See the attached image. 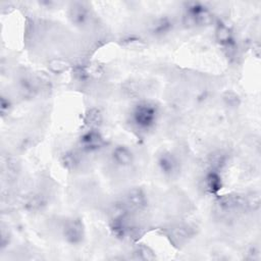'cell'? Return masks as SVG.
Listing matches in <instances>:
<instances>
[{"mask_svg": "<svg viewBox=\"0 0 261 261\" xmlns=\"http://www.w3.org/2000/svg\"><path fill=\"white\" fill-rule=\"evenodd\" d=\"M204 189L210 195H216L222 188V179L220 173L213 170H208L204 180Z\"/></svg>", "mask_w": 261, "mask_h": 261, "instance_id": "cell-10", "label": "cell"}, {"mask_svg": "<svg viewBox=\"0 0 261 261\" xmlns=\"http://www.w3.org/2000/svg\"><path fill=\"white\" fill-rule=\"evenodd\" d=\"M246 259H248V260H260L259 250L257 248H255V247L250 248V250L247 253Z\"/></svg>", "mask_w": 261, "mask_h": 261, "instance_id": "cell-23", "label": "cell"}, {"mask_svg": "<svg viewBox=\"0 0 261 261\" xmlns=\"http://www.w3.org/2000/svg\"><path fill=\"white\" fill-rule=\"evenodd\" d=\"M19 91L23 97L32 98L38 91L37 84L30 77H21L19 81Z\"/></svg>", "mask_w": 261, "mask_h": 261, "instance_id": "cell-16", "label": "cell"}, {"mask_svg": "<svg viewBox=\"0 0 261 261\" xmlns=\"http://www.w3.org/2000/svg\"><path fill=\"white\" fill-rule=\"evenodd\" d=\"M223 100L229 107H238L240 104V98L233 92H226L223 96Z\"/></svg>", "mask_w": 261, "mask_h": 261, "instance_id": "cell-21", "label": "cell"}, {"mask_svg": "<svg viewBox=\"0 0 261 261\" xmlns=\"http://www.w3.org/2000/svg\"><path fill=\"white\" fill-rule=\"evenodd\" d=\"M68 17L74 25H85L89 19V9L85 3H73L69 9Z\"/></svg>", "mask_w": 261, "mask_h": 261, "instance_id": "cell-8", "label": "cell"}, {"mask_svg": "<svg viewBox=\"0 0 261 261\" xmlns=\"http://www.w3.org/2000/svg\"><path fill=\"white\" fill-rule=\"evenodd\" d=\"M111 157L115 164L122 167L128 166L134 162V153L124 145L116 146L111 153Z\"/></svg>", "mask_w": 261, "mask_h": 261, "instance_id": "cell-9", "label": "cell"}, {"mask_svg": "<svg viewBox=\"0 0 261 261\" xmlns=\"http://www.w3.org/2000/svg\"><path fill=\"white\" fill-rule=\"evenodd\" d=\"M159 115L158 106L152 101L137 103L130 112V122L138 129L149 130L157 122Z\"/></svg>", "mask_w": 261, "mask_h": 261, "instance_id": "cell-1", "label": "cell"}, {"mask_svg": "<svg viewBox=\"0 0 261 261\" xmlns=\"http://www.w3.org/2000/svg\"><path fill=\"white\" fill-rule=\"evenodd\" d=\"M157 165L161 173L168 177L176 176L180 169L179 160L169 151H164L158 156Z\"/></svg>", "mask_w": 261, "mask_h": 261, "instance_id": "cell-6", "label": "cell"}, {"mask_svg": "<svg viewBox=\"0 0 261 261\" xmlns=\"http://www.w3.org/2000/svg\"><path fill=\"white\" fill-rule=\"evenodd\" d=\"M191 236V228L187 225H178L172 230V237L179 243L186 241Z\"/></svg>", "mask_w": 261, "mask_h": 261, "instance_id": "cell-19", "label": "cell"}, {"mask_svg": "<svg viewBox=\"0 0 261 261\" xmlns=\"http://www.w3.org/2000/svg\"><path fill=\"white\" fill-rule=\"evenodd\" d=\"M63 237L71 245H79L85 238V226L81 218L72 217L65 221L63 226Z\"/></svg>", "mask_w": 261, "mask_h": 261, "instance_id": "cell-4", "label": "cell"}, {"mask_svg": "<svg viewBox=\"0 0 261 261\" xmlns=\"http://www.w3.org/2000/svg\"><path fill=\"white\" fill-rule=\"evenodd\" d=\"M49 67L54 72H62L63 70L66 69V63H64L61 60H53L50 62Z\"/></svg>", "mask_w": 261, "mask_h": 261, "instance_id": "cell-22", "label": "cell"}, {"mask_svg": "<svg viewBox=\"0 0 261 261\" xmlns=\"http://www.w3.org/2000/svg\"><path fill=\"white\" fill-rule=\"evenodd\" d=\"M216 209L223 215L236 213L238 211L247 210L246 197L240 194H227L218 197L215 201Z\"/></svg>", "mask_w": 261, "mask_h": 261, "instance_id": "cell-3", "label": "cell"}, {"mask_svg": "<svg viewBox=\"0 0 261 261\" xmlns=\"http://www.w3.org/2000/svg\"><path fill=\"white\" fill-rule=\"evenodd\" d=\"M213 15L201 2H189L184 15V23L188 27L208 25L212 22Z\"/></svg>", "mask_w": 261, "mask_h": 261, "instance_id": "cell-2", "label": "cell"}, {"mask_svg": "<svg viewBox=\"0 0 261 261\" xmlns=\"http://www.w3.org/2000/svg\"><path fill=\"white\" fill-rule=\"evenodd\" d=\"M104 145L105 140L99 129H88L80 138V146L84 152H96Z\"/></svg>", "mask_w": 261, "mask_h": 261, "instance_id": "cell-7", "label": "cell"}, {"mask_svg": "<svg viewBox=\"0 0 261 261\" xmlns=\"http://www.w3.org/2000/svg\"><path fill=\"white\" fill-rule=\"evenodd\" d=\"M121 202L130 213L142 212L148 206L147 195L141 188L130 189Z\"/></svg>", "mask_w": 261, "mask_h": 261, "instance_id": "cell-5", "label": "cell"}, {"mask_svg": "<svg viewBox=\"0 0 261 261\" xmlns=\"http://www.w3.org/2000/svg\"><path fill=\"white\" fill-rule=\"evenodd\" d=\"M172 29V21L167 17H160L153 21L150 31L155 36H162L167 34Z\"/></svg>", "mask_w": 261, "mask_h": 261, "instance_id": "cell-14", "label": "cell"}, {"mask_svg": "<svg viewBox=\"0 0 261 261\" xmlns=\"http://www.w3.org/2000/svg\"><path fill=\"white\" fill-rule=\"evenodd\" d=\"M215 37L217 42L223 47L227 44H229L230 42L234 41V37L232 35L231 30L224 23H219L216 27V31H215Z\"/></svg>", "mask_w": 261, "mask_h": 261, "instance_id": "cell-15", "label": "cell"}, {"mask_svg": "<svg viewBox=\"0 0 261 261\" xmlns=\"http://www.w3.org/2000/svg\"><path fill=\"white\" fill-rule=\"evenodd\" d=\"M246 197V207L247 210H257L260 206V196L258 193H253L250 195L245 196Z\"/></svg>", "mask_w": 261, "mask_h": 261, "instance_id": "cell-20", "label": "cell"}, {"mask_svg": "<svg viewBox=\"0 0 261 261\" xmlns=\"http://www.w3.org/2000/svg\"><path fill=\"white\" fill-rule=\"evenodd\" d=\"M227 153L224 150H215L208 155L207 163L209 170L220 172L227 164Z\"/></svg>", "mask_w": 261, "mask_h": 261, "instance_id": "cell-11", "label": "cell"}, {"mask_svg": "<svg viewBox=\"0 0 261 261\" xmlns=\"http://www.w3.org/2000/svg\"><path fill=\"white\" fill-rule=\"evenodd\" d=\"M103 121V115L100 109L98 108H90L87 110L84 118L85 124L89 127V129H99L100 125Z\"/></svg>", "mask_w": 261, "mask_h": 261, "instance_id": "cell-12", "label": "cell"}, {"mask_svg": "<svg viewBox=\"0 0 261 261\" xmlns=\"http://www.w3.org/2000/svg\"><path fill=\"white\" fill-rule=\"evenodd\" d=\"M10 108V103L8 100H5V97L1 98V114L5 115L6 112L8 113V110Z\"/></svg>", "mask_w": 261, "mask_h": 261, "instance_id": "cell-24", "label": "cell"}, {"mask_svg": "<svg viewBox=\"0 0 261 261\" xmlns=\"http://www.w3.org/2000/svg\"><path fill=\"white\" fill-rule=\"evenodd\" d=\"M45 198L44 196L40 195V194H36L34 196H32L28 201H27V207L29 210L31 211H38L40 209L43 208V206L45 205Z\"/></svg>", "mask_w": 261, "mask_h": 261, "instance_id": "cell-18", "label": "cell"}, {"mask_svg": "<svg viewBox=\"0 0 261 261\" xmlns=\"http://www.w3.org/2000/svg\"><path fill=\"white\" fill-rule=\"evenodd\" d=\"M134 258L138 260H154L156 258V255L154 251L145 246V245H140L138 246L135 251H134Z\"/></svg>", "mask_w": 261, "mask_h": 261, "instance_id": "cell-17", "label": "cell"}, {"mask_svg": "<svg viewBox=\"0 0 261 261\" xmlns=\"http://www.w3.org/2000/svg\"><path fill=\"white\" fill-rule=\"evenodd\" d=\"M61 163L63 166L67 169H75L77 168L82 163V156L81 153L75 150H69L63 153L61 156Z\"/></svg>", "mask_w": 261, "mask_h": 261, "instance_id": "cell-13", "label": "cell"}]
</instances>
